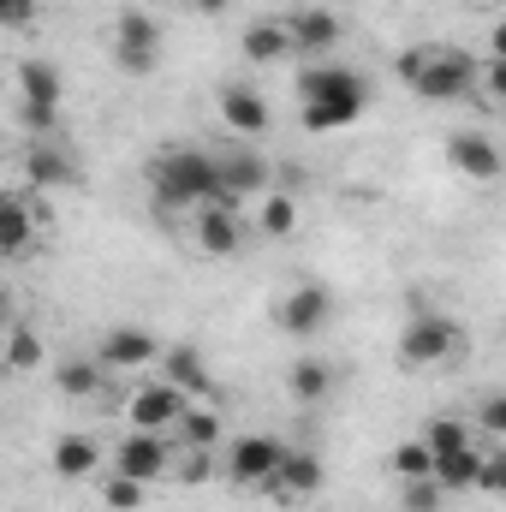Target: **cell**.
Here are the masks:
<instances>
[{
    "mask_svg": "<svg viewBox=\"0 0 506 512\" xmlns=\"http://www.w3.org/2000/svg\"><path fill=\"white\" fill-rule=\"evenodd\" d=\"M24 179H30L36 191H60V185H72V161H66L60 149L36 143V149L24 155Z\"/></svg>",
    "mask_w": 506,
    "mask_h": 512,
    "instance_id": "obj_25",
    "label": "cell"
},
{
    "mask_svg": "<svg viewBox=\"0 0 506 512\" xmlns=\"http://www.w3.org/2000/svg\"><path fill=\"white\" fill-rule=\"evenodd\" d=\"M191 6H197V12H221L227 0H191Z\"/></svg>",
    "mask_w": 506,
    "mask_h": 512,
    "instance_id": "obj_40",
    "label": "cell"
},
{
    "mask_svg": "<svg viewBox=\"0 0 506 512\" xmlns=\"http://www.w3.org/2000/svg\"><path fill=\"white\" fill-rule=\"evenodd\" d=\"M48 465H54V477L60 483H84V477H96L102 471V441L96 435H60L54 447H48Z\"/></svg>",
    "mask_w": 506,
    "mask_h": 512,
    "instance_id": "obj_17",
    "label": "cell"
},
{
    "mask_svg": "<svg viewBox=\"0 0 506 512\" xmlns=\"http://www.w3.org/2000/svg\"><path fill=\"white\" fill-rule=\"evenodd\" d=\"M96 495H102V507H108V512H143V501H149V483H137V477H126V471H108Z\"/></svg>",
    "mask_w": 506,
    "mask_h": 512,
    "instance_id": "obj_30",
    "label": "cell"
},
{
    "mask_svg": "<svg viewBox=\"0 0 506 512\" xmlns=\"http://www.w3.org/2000/svg\"><path fill=\"white\" fill-rule=\"evenodd\" d=\"M114 66H120L126 78H149V72L161 66V24H155L149 12L126 6V12L114 18Z\"/></svg>",
    "mask_w": 506,
    "mask_h": 512,
    "instance_id": "obj_7",
    "label": "cell"
},
{
    "mask_svg": "<svg viewBox=\"0 0 506 512\" xmlns=\"http://www.w3.org/2000/svg\"><path fill=\"white\" fill-rule=\"evenodd\" d=\"M328 322H334V298H328V286H316V280L286 286V292L274 298V328H280L286 340H316Z\"/></svg>",
    "mask_w": 506,
    "mask_h": 512,
    "instance_id": "obj_6",
    "label": "cell"
},
{
    "mask_svg": "<svg viewBox=\"0 0 506 512\" xmlns=\"http://www.w3.org/2000/svg\"><path fill=\"white\" fill-rule=\"evenodd\" d=\"M167 465H173V447H167L161 435L131 429L126 441L114 447V471H126V477H137V483H161V477H167Z\"/></svg>",
    "mask_w": 506,
    "mask_h": 512,
    "instance_id": "obj_12",
    "label": "cell"
},
{
    "mask_svg": "<svg viewBox=\"0 0 506 512\" xmlns=\"http://www.w3.org/2000/svg\"><path fill=\"white\" fill-rule=\"evenodd\" d=\"M227 441V423H221V411H209V405H185V417H179V447L185 453H215Z\"/></svg>",
    "mask_w": 506,
    "mask_h": 512,
    "instance_id": "obj_23",
    "label": "cell"
},
{
    "mask_svg": "<svg viewBox=\"0 0 506 512\" xmlns=\"http://www.w3.org/2000/svg\"><path fill=\"white\" fill-rule=\"evenodd\" d=\"M215 108H221V126L239 131V137H262V131L274 126V114H268L262 90H251V84H221Z\"/></svg>",
    "mask_w": 506,
    "mask_h": 512,
    "instance_id": "obj_14",
    "label": "cell"
},
{
    "mask_svg": "<svg viewBox=\"0 0 506 512\" xmlns=\"http://www.w3.org/2000/svg\"><path fill=\"white\" fill-rule=\"evenodd\" d=\"M447 358H459V328L441 310H417L405 322V334H399V364L405 370H435Z\"/></svg>",
    "mask_w": 506,
    "mask_h": 512,
    "instance_id": "obj_4",
    "label": "cell"
},
{
    "mask_svg": "<svg viewBox=\"0 0 506 512\" xmlns=\"http://www.w3.org/2000/svg\"><path fill=\"white\" fill-rule=\"evenodd\" d=\"M60 102H66L60 66H48V60H18V108H48V114H60Z\"/></svg>",
    "mask_w": 506,
    "mask_h": 512,
    "instance_id": "obj_19",
    "label": "cell"
},
{
    "mask_svg": "<svg viewBox=\"0 0 506 512\" xmlns=\"http://www.w3.org/2000/svg\"><path fill=\"white\" fill-rule=\"evenodd\" d=\"M161 376L179 387L185 399H209V393H215V376H209V364H203L197 346H167V352H161Z\"/></svg>",
    "mask_w": 506,
    "mask_h": 512,
    "instance_id": "obj_20",
    "label": "cell"
},
{
    "mask_svg": "<svg viewBox=\"0 0 506 512\" xmlns=\"http://www.w3.org/2000/svg\"><path fill=\"white\" fill-rule=\"evenodd\" d=\"M393 477H399V483L435 477V453H429V441H423V435H411V441H399V447H393Z\"/></svg>",
    "mask_w": 506,
    "mask_h": 512,
    "instance_id": "obj_31",
    "label": "cell"
},
{
    "mask_svg": "<svg viewBox=\"0 0 506 512\" xmlns=\"http://www.w3.org/2000/svg\"><path fill=\"white\" fill-rule=\"evenodd\" d=\"M0 233H6V256H24L36 239V221H30V203L24 197H6L0 203Z\"/></svg>",
    "mask_w": 506,
    "mask_h": 512,
    "instance_id": "obj_29",
    "label": "cell"
},
{
    "mask_svg": "<svg viewBox=\"0 0 506 512\" xmlns=\"http://www.w3.org/2000/svg\"><path fill=\"white\" fill-rule=\"evenodd\" d=\"M203 477H209V453H191L185 459V483H203Z\"/></svg>",
    "mask_w": 506,
    "mask_h": 512,
    "instance_id": "obj_39",
    "label": "cell"
},
{
    "mask_svg": "<svg viewBox=\"0 0 506 512\" xmlns=\"http://www.w3.org/2000/svg\"><path fill=\"white\" fill-rule=\"evenodd\" d=\"M423 441H429V453H435V459H453V453H465V447H477V429H471L465 417H429V429H423Z\"/></svg>",
    "mask_w": 506,
    "mask_h": 512,
    "instance_id": "obj_27",
    "label": "cell"
},
{
    "mask_svg": "<svg viewBox=\"0 0 506 512\" xmlns=\"http://www.w3.org/2000/svg\"><path fill=\"white\" fill-rule=\"evenodd\" d=\"M0 18H6V30H30L36 0H0Z\"/></svg>",
    "mask_w": 506,
    "mask_h": 512,
    "instance_id": "obj_36",
    "label": "cell"
},
{
    "mask_svg": "<svg viewBox=\"0 0 506 512\" xmlns=\"http://www.w3.org/2000/svg\"><path fill=\"white\" fill-rule=\"evenodd\" d=\"M239 54H245L251 66H280V60L298 54V42H292L286 18H251V24L239 30Z\"/></svg>",
    "mask_w": 506,
    "mask_h": 512,
    "instance_id": "obj_16",
    "label": "cell"
},
{
    "mask_svg": "<svg viewBox=\"0 0 506 512\" xmlns=\"http://www.w3.org/2000/svg\"><path fill=\"white\" fill-rule=\"evenodd\" d=\"M286 393L298 399V405H322L328 393H334V364L328 358H292V370H286Z\"/></svg>",
    "mask_w": 506,
    "mask_h": 512,
    "instance_id": "obj_22",
    "label": "cell"
},
{
    "mask_svg": "<svg viewBox=\"0 0 506 512\" xmlns=\"http://www.w3.org/2000/svg\"><path fill=\"white\" fill-rule=\"evenodd\" d=\"M286 30H292L298 54H310V60H328V54L346 42V18L328 12V6H298V12H286Z\"/></svg>",
    "mask_w": 506,
    "mask_h": 512,
    "instance_id": "obj_10",
    "label": "cell"
},
{
    "mask_svg": "<svg viewBox=\"0 0 506 512\" xmlns=\"http://www.w3.org/2000/svg\"><path fill=\"white\" fill-rule=\"evenodd\" d=\"M477 435H489V441L506 447V393H489V399L477 405Z\"/></svg>",
    "mask_w": 506,
    "mask_h": 512,
    "instance_id": "obj_33",
    "label": "cell"
},
{
    "mask_svg": "<svg viewBox=\"0 0 506 512\" xmlns=\"http://www.w3.org/2000/svg\"><path fill=\"white\" fill-rule=\"evenodd\" d=\"M268 197V161L239 149V155H221V203H262Z\"/></svg>",
    "mask_w": 506,
    "mask_h": 512,
    "instance_id": "obj_13",
    "label": "cell"
},
{
    "mask_svg": "<svg viewBox=\"0 0 506 512\" xmlns=\"http://www.w3.org/2000/svg\"><path fill=\"white\" fill-rule=\"evenodd\" d=\"M18 120H24L30 131H54V120H60V114H48V108H18Z\"/></svg>",
    "mask_w": 506,
    "mask_h": 512,
    "instance_id": "obj_37",
    "label": "cell"
},
{
    "mask_svg": "<svg viewBox=\"0 0 506 512\" xmlns=\"http://www.w3.org/2000/svg\"><path fill=\"white\" fill-rule=\"evenodd\" d=\"M447 507V489L435 477H417V483H399V512H441Z\"/></svg>",
    "mask_w": 506,
    "mask_h": 512,
    "instance_id": "obj_32",
    "label": "cell"
},
{
    "mask_svg": "<svg viewBox=\"0 0 506 512\" xmlns=\"http://www.w3.org/2000/svg\"><path fill=\"white\" fill-rule=\"evenodd\" d=\"M286 453L292 447L280 435H239V441H227V483L233 489H268L280 477Z\"/></svg>",
    "mask_w": 506,
    "mask_h": 512,
    "instance_id": "obj_5",
    "label": "cell"
},
{
    "mask_svg": "<svg viewBox=\"0 0 506 512\" xmlns=\"http://www.w3.org/2000/svg\"><path fill=\"white\" fill-rule=\"evenodd\" d=\"M42 358H48L42 334H36L30 322H12V328H6V364H12L18 376H30V370H42Z\"/></svg>",
    "mask_w": 506,
    "mask_h": 512,
    "instance_id": "obj_28",
    "label": "cell"
},
{
    "mask_svg": "<svg viewBox=\"0 0 506 512\" xmlns=\"http://www.w3.org/2000/svg\"><path fill=\"white\" fill-rule=\"evenodd\" d=\"M489 60H506V18L489 24Z\"/></svg>",
    "mask_w": 506,
    "mask_h": 512,
    "instance_id": "obj_38",
    "label": "cell"
},
{
    "mask_svg": "<svg viewBox=\"0 0 506 512\" xmlns=\"http://www.w3.org/2000/svg\"><path fill=\"white\" fill-rule=\"evenodd\" d=\"M54 387L66 393V399H102V387H108V364L90 352V358H60L54 364Z\"/></svg>",
    "mask_w": 506,
    "mask_h": 512,
    "instance_id": "obj_21",
    "label": "cell"
},
{
    "mask_svg": "<svg viewBox=\"0 0 506 512\" xmlns=\"http://www.w3.org/2000/svg\"><path fill=\"white\" fill-rule=\"evenodd\" d=\"M477 54L447 48V42H417L393 60V78L417 96V102H465L477 90Z\"/></svg>",
    "mask_w": 506,
    "mask_h": 512,
    "instance_id": "obj_2",
    "label": "cell"
},
{
    "mask_svg": "<svg viewBox=\"0 0 506 512\" xmlns=\"http://www.w3.org/2000/svg\"><path fill=\"white\" fill-rule=\"evenodd\" d=\"M149 197L161 209H209V203H221V155H209V149H161L149 161Z\"/></svg>",
    "mask_w": 506,
    "mask_h": 512,
    "instance_id": "obj_3",
    "label": "cell"
},
{
    "mask_svg": "<svg viewBox=\"0 0 506 512\" xmlns=\"http://www.w3.org/2000/svg\"><path fill=\"white\" fill-rule=\"evenodd\" d=\"M185 393L167 382H137L131 387V399H126V423L131 429H143V435H167V429H179V417H185Z\"/></svg>",
    "mask_w": 506,
    "mask_h": 512,
    "instance_id": "obj_8",
    "label": "cell"
},
{
    "mask_svg": "<svg viewBox=\"0 0 506 512\" xmlns=\"http://www.w3.org/2000/svg\"><path fill=\"white\" fill-rule=\"evenodd\" d=\"M197 245H203V256H239L245 251L239 203H209V209H197Z\"/></svg>",
    "mask_w": 506,
    "mask_h": 512,
    "instance_id": "obj_15",
    "label": "cell"
},
{
    "mask_svg": "<svg viewBox=\"0 0 506 512\" xmlns=\"http://www.w3.org/2000/svg\"><path fill=\"white\" fill-rule=\"evenodd\" d=\"M322 459L310 453V447H292L286 453V465H280V477L268 483L274 489V501H310V495H322Z\"/></svg>",
    "mask_w": 506,
    "mask_h": 512,
    "instance_id": "obj_18",
    "label": "cell"
},
{
    "mask_svg": "<svg viewBox=\"0 0 506 512\" xmlns=\"http://www.w3.org/2000/svg\"><path fill=\"white\" fill-rule=\"evenodd\" d=\"M447 167L459 173V179H477V185H495L506 173V155H501V143L489 137V131H477V126H459L453 137H447Z\"/></svg>",
    "mask_w": 506,
    "mask_h": 512,
    "instance_id": "obj_9",
    "label": "cell"
},
{
    "mask_svg": "<svg viewBox=\"0 0 506 512\" xmlns=\"http://www.w3.org/2000/svg\"><path fill=\"white\" fill-rule=\"evenodd\" d=\"M370 114V78L352 66H304L298 72V126L328 137Z\"/></svg>",
    "mask_w": 506,
    "mask_h": 512,
    "instance_id": "obj_1",
    "label": "cell"
},
{
    "mask_svg": "<svg viewBox=\"0 0 506 512\" xmlns=\"http://www.w3.org/2000/svg\"><path fill=\"white\" fill-rule=\"evenodd\" d=\"M256 227H262V239H292V233H298V197L268 191V197L256 203Z\"/></svg>",
    "mask_w": 506,
    "mask_h": 512,
    "instance_id": "obj_26",
    "label": "cell"
},
{
    "mask_svg": "<svg viewBox=\"0 0 506 512\" xmlns=\"http://www.w3.org/2000/svg\"><path fill=\"white\" fill-rule=\"evenodd\" d=\"M477 84H483V96H489V102H501V108H506V60H489V54H483Z\"/></svg>",
    "mask_w": 506,
    "mask_h": 512,
    "instance_id": "obj_35",
    "label": "cell"
},
{
    "mask_svg": "<svg viewBox=\"0 0 506 512\" xmlns=\"http://www.w3.org/2000/svg\"><path fill=\"white\" fill-rule=\"evenodd\" d=\"M435 483L447 495H465V489H483V447H465L453 459H435Z\"/></svg>",
    "mask_w": 506,
    "mask_h": 512,
    "instance_id": "obj_24",
    "label": "cell"
},
{
    "mask_svg": "<svg viewBox=\"0 0 506 512\" xmlns=\"http://www.w3.org/2000/svg\"><path fill=\"white\" fill-rule=\"evenodd\" d=\"M483 495L506 501V447H501V441H495V447L483 453Z\"/></svg>",
    "mask_w": 506,
    "mask_h": 512,
    "instance_id": "obj_34",
    "label": "cell"
},
{
    "mask_svg": "<svg viewBox=\"0 0 506 512\" xmlns=\"http://www.w3.org/2000/svg\"><path fill=\"white\" fill-rule=\"evenodd\" d=\"M167 346L149 334V328H131V322H120V328H108L102 340H96V358L108 364V370H149L155 358H161Z\"/></svg>",
    "mask_w": 506,
    "mask_h": 512,
    "instance_id": "obj_11",
    "label": "cell"
}]
</instances>
